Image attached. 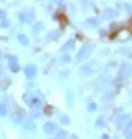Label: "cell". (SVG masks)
<instances>
[{
    "instance_id": "6da1fadb",
    "label": "cell",
    "mask_w": 132,
    "mask_h": 139,
    "mask_svg": "<svg viewBox=\"0 0 132 139\" xmlns=\"http://www.w3.org/2000/svg\"><path fill=\"white\" fill-rule=\"evenodd\" d=\"M98 69H99L98 62L92 61V62H90V63H87L85 65H83V67L78 70V75L82 76V77H87V76H90L91 74L96 73Z\"/></svg>"
},
{
    "instance_id": "7a4b0ae2",
    "label": "cell",
    "mask_w": 132,
    "mask_h": 139,
    "mask_svg": "<svg viewBox=\"0 0 132 139\" xmlns=\"http://www.w3.org/2000/svg\"><path fill=\"white\" fill-rule=\"evenodd\" d=\"M92 49H94V48H92V44H90V43L83 46V47L81 48V50L77 53L76 61L80 62V61H82V60H85L87 57H89V56H90V54H91Z\"/></svg>"
},
{
    "instance_id": "3957f363",
    "label": "cell",
    "mask_w": 132,
    "mask_h": 139,
    "mask_svg": "<svg viewBox=\"0 0 132 139\" xmlns=\"http://www.w3.org/2000/svg\"><path fill=\"white\" fill-rule=\"evenodd\" d=\"M132 75V65L131 64H123L119 69L118 76L119 78H126Z\"/></svg>"
},
{
    "instance_id": "277c9868",
    "label": "cell",
    "mask_w": 132,
    "mask_h": 139,
    "mask_svg": "<svg viewBox=\"0 0 132 139\" xmlns=\"http://www.w3.org/2000/svg\"><path fill=\"white\" fill-rule=\"evenodd\" d=\"M25 74L28 78H33L36 75V67H34L33 64H29L25 68Z\"/></svg>"
},
{
    "instance_id": "5b68a950",
    "label": "cell",
    "mask_w": 132,
    "mask_h": 139,
    "mask_svg": "<svg viewBox=\"0 0 132 139\" xmlns=\"http://www.w3.org/2000/svg\"><path fill=\"white\" fill-rule=\"evenodd\" d=\"M127 123H130V116L129 115H123L119 117V119L117 120V126L118 127H123L124 125H126Z\"/></svg>"
},
{
    "instance_id": "8992f818",
    "label": "cell",
    "mask_w": 132,
    "mask_h": 139,
    "mask_svg": "<svg viewBox=\"0 0 132 139\" xmlns=\"http://www.w3.org/2000/svg\"><path fill=\"white\" fill-rule=\"evenodd\" d=\"M55 130H56V126H55L53 123H46L43 125V131H44V133H47V134H51Z\"/></svg>"
},
{
    "instance_id": "52a82bcc",
    "label": "cell",
    "mask_w": 132,
    "mask_h": 139,
    "mask_svg": "<svg viewBox=\"0 0 132 139\" xmlns=\"http://www.w3.org/2000/svg\"><path fill=\"white\" fill-rule=\"evenodd\" d=\"M33 18H34L33 12H32L31 15L27 14V12H26V13H21L20 14V19H21V21H24V22H31V21L33 20Z\"/></svg>"
},
{
    "instance_id": "ba28073f",
    "label": "cell",
    "mask_w": 132,
    "mask_h": 139,
    "mask_svg": "<svg viewBox=\"0 0 132 139\" xmlns=\"http://www.w3.org/2000/svg\"><path fill=\"white\" fill-rule=\"evenodd\" d=\"M115 17V11L111 10V8H108V10L104 11V13H103V18L106 19V20H110L111 18Z\"/></svg>"
},
{
    "instance_id": "9c48e42d",
    "label": "cell",
    "mask_w": 132,
    "mask_h": 139,
    "mask_svg": "<svg viewBox=\"0 0 132 139\" xmlns=\"http://www.w3.org/2000/svg\"><path fill=\"white\" fill-rule=\"evenodd\" d=\"M74 46H75V42H74V40H69L68 42H65L63 46H62V48H61V50L62 51H65V50H69V49H71V48H74Z\"/></svg>"
},
{
    "instance_id": "30bf717a",
    "label": "cell",
    "mask_w": 132,
    "mask_h": 139,
    "mask_svg": "<svg viewBox=\"0 0 132 139\" xmlns=\"http://www.w3.org/2000/svg\"><path fill=\"white\" fill-rule=\"evenodd\" d=\"M18 40H19V42H20L22 46H27V44H28V37L26 36V35H24V34H19V35H18Z\"/></svg>"
},
{
    "instance_id": "8fae6325",
    "label": "cell",
    "mask_w": 132,
    "mask_h": 139,
    "mask_svg": "<svg viewBox=\"0 0 132 139\" xmlns=\"http://www.w3.org/2000/svg\"><path fill=\"white\" fill-rule=\"evenodd\" d=\"M22 116H24V113H18V112H14V113H12L11 118L13 119L15 123H18V122H21V119H22Z\"/></svg>"
},
{
    "instance_id": "7c38bea8",
    "label": "cell",
    "mask_w": 132,
    "mask_h": 139,
    "mask_svg": "<svg viewBox=\"0 0 132 139\" xmlns=\"http://www.w3.org/2000/svg\"><path fill=\"white\" fill-rule=\"evenodd\" d=\"M25 127L27 130H33V129H35V124L33 123L32 119H27L26 123H25Z\"/></svg>"
},
{
    "instance_id": "4fadbf2b",
    "label": "cell",
    "mask_w": 132,
    "mask_h": 139,
    "mask_svg": "<svg viewBox=\"0 0 132 139\" xmlns=\"http://www.w3.org/2000/svg\"><path fill=\"white\" fill-rule=\"evenodd\" d=\"M8 84H10V80H8V78H4V80H1V81H0V88L3 89V90L7 89Z\"/></svg>"
},
{
    "instance_id": "5bb4252c",
    "label": "cell",
    "mask_w": 132,
    "mask_h": 139,
    "mask_svg": "<svg viewBox=\"0 0 132 139\" xmlns=\"http://www.w3.org/2000/svg\"><path fill=\"white\" fill-rule=\"evenodd\" d=\"M32 106L33 108H40V105H41V102H40V99L39 98H33V101H32Z\"/></svg>"
},
{
    "instance_id": "9a60e30c",
    "label": "cell",
    "mask_w": 132,
    "mask_h": 139,
    "mask_svg": "<svg viewBox=\"0 0 132 139\" xmlns=\"http://www.w3.org/2000/svg\"><path fill=\"white\" fill-rule=\"evenodd\" d=\"M61 123L62 124H64V125H69L70 124V119L68 116H62L61 117Z\"/></svg>"
},
{
    "instance_id": "2e32d148",
    "label": "cell",
    "mask_w": 132,
    "mask_h": 139,
    "mask_svg": "<svg viewBox=\"0 0 132 139\" xmlns=\"http://www.w3.org/2000/svg\"><path fill=\"white\" fill-rule=\"evenodd\" d=\"M6 113H7L6 105H5V104H0V115H1V116H5Z\"/></svg>"
},
{
    "instance_id": "e0dca14e",
    "label": "cell",
    "mask_w": 132,
    "mask_h": 139,
    "mask_svg": "<svg viewBox=\"0 0 132 139\" xmlns=\"http://www.w3.org/2000/svg\"><path fill=\"white\" fill-rule=\"evenodd\" d=\"M64 138H65V132L64 131H60V132L55 136L54 139H64Z\"/></svg>"
},
{
    "instance_id": "ac0fdd59",
    "label": "cell",
    "mask_w": 132,
    "mask_h": 139,
    "mask_svg": "<svg viewBox=\"0 0 132 139\" xmlns=\"http://www.w3.org/2000/svg\"><path fill=\"white\" fill-rule=\"evenodd\" d=\"M10 68H11V70L13 71V73H17V71L19 70V65H18L17 63H11Z\"/></svg>"
},
{
    "instance_id": "d6986e66",
    "label": "cell",
    "mask_w": 132,
    "mask_h": 139,
    "mask_svg": "<svg viewBox=\"0 0 132 139\" xmlns=\"http://www.w3.org/2000/svg\"><path fill=\"white\" fill-rule=\"evenodd\" d=\"M17 56H14V55H10L8 56V61H10V63H17Z\"/></svg>"
},
{
    "instance_id": "ffe728a7",
    "label": "cell",
    "mask_w": 132,
    "mask_h": 139,
    "mask_svg": "<svg viewBox=\"0 0 132 139\" xmlns=\"http://www.w3.org/2000/svg\"><path fill=\"white\" fill-rule=\"evenodd\" d=\"M68 75H69V70H68V69H65L64 71H61L60 76H61V78H67Z\"/></svg>"
},
{
    "instance_id": "44dd1931",
    "label": "cell",
    "mask_w": 132,
    "mask_h": 139,
    "mask_svg": "<svg viewBox=\"0 0 132 139\" xmlns=\"http://www.w3.org/2000/svg\"><path fill=\"white\" fill-rule=\"evenodd\" d=\"M6 17V13H5V11H1L0 10V20H4Z\"/></svg>"
},
{
    "instance_id": "7402d4cb",
    "label": "cell",
    "mask_w": 132,
    "mask_h": 139,
    "mask_svg": "<svg viewBox=\"0 0 132 139\" xmlns=\"http://www.w3.org/2000/svg\"><path fill=\"white\" fill-rule=\"evenodd\" d=\"M70 61V57L68 56V55H64V56H62V62H69Z\"/></svg>"
},
{
    "instance_id": "603a6c76",
    "label": "cell",
    "mask_w": 132,
    "mask_h": 139,
    "mask_svg": "<svg viewBox=\"0 0 132 139\" xmlns=\"http://www.w3.org/2000/svg\"><path fill=\"white\" fill-rule=\"evenodd\" d=\"M125 137H126V139H132V131H127L125 133Z\"/></svg>"
},
{
    "instance_id": "cb8c5ba5",
    "label": "cell",
    "mask_w": 132,
    "mask_h": 139,
    "mask_svg": "<svg viewBox=\"0 0 132 139\" xmlns=\"http://www.w3.org/2000/svg\"><path fill=\"white\" fill-rule=\"evenodd\" d=\"M8 25H10L8 21H3L1 22V27H8Z\"/></svg>"
},
{
    "instance_id": "d4e9b609",
    "label": "cell",
    "mask_w": 132,
    "mask_h": 139,
    "mask_svg": "<svg viewBox=\"0 0 132 139\" xmlns=\"http://www.w3.org/2000/svg\"><path fill=\"white\" fill-rule=\"evenodd\" d=\"M44 111H47V112H48L47 115H51V108H50V106H47V108L44 109Z\"/></svg>"
},
{
    "instance_id": "484cf974",
    "label": "cell",
    "mask_w": 132,
    "mask_h": 139,
    "mask_svg": "<svg viewBox=\"0 0 132 139\" xmlns=\"http://www.w3.org/2000/svg\"><path fill=\"white\" fill-rule=\"evenodd\" d=\"M3 73H4V68H3V65L0 64V75H3Z\"/></svg>"
},
{
    "instance_id": "4316f807",
    "label": "cell",
    "mask_w": 132,
    "mask_h": 139,
    "mask_svg": "<svg viewBox=\"0 0 132 139\" xmlns=\"http://www.w3.org/2000/svg\"><path fill=\"white\" fill-rule=\"evenodd\" d=\"M103 139H108V136H103Z\"/></svg>"
},
{
    "instance_id": "83f0119b",
    "label": "cell",
    "mask_w": 132,
    "mask_h": 139,
    "mask_svg": "<svg viewBox=\"0 0 132 139\" xmlns=\"http://www.w3.org/2000/svg\"><path fill=\"white\" fill-rule=\"evenodd\" d=\"M130 126H132V124H131V125H130Z\"/></svg>"
}]
</instances>
